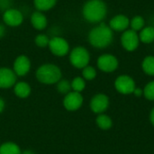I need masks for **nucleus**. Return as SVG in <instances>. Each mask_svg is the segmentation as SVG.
Wrapping results in <instances>:
<instances>
[{
    "label": "nucleus",
    "mask_w": 154,
    "mask_h": 154,
    "mask_svg": "<svg viewBox=\"0 0 154 154\" xmlns=\"http://www.w3.org/2000/svg\"><path fill=\"white\" fill-rule=\"evenodd\" d=\"M89 43L97 49H104L108 47L114 40V32L109 25L105 23L99 24L90 30L88 36Z\"/></svg>",
    "instance_id": "f257e3e1"
},
{
    "label": "nucleus",
    "mask_w": 154,
    "mask_h": 154,
    "mask_svg": "<svg viewBox=\"0 0 154 154\" xmlns=\"http://www.w3.org/2000/svg\"><path fill=\"white\" fill-rule=\"evenodd\" d=\"M107 6L103 0H88L82 8L84 19L91 23H101L106 16Z\"/></svg>",
    "instance_id": "f03ea898"
},
{
    "label": "nucleus",
    "mask_w": 154,
    "mask_h": 154,
    "mask_svg": "<svg viewBox=\"0 0 154 154\" xmlns=\"http://www.w3.org/2000/svg\"><path fill=\"white\" fill-rule=\"evenodd\" d=\"M36 78L41 83L43 84H56L61 79V70L54 64H43L37 69Z\"/></svg>",
    "instance_id": "7ed1b4c3"
},
{
    "label": "nucleus",
    "mask_w": 154,
    "mask_h": 154,
    "mask_svg": "<svg viewBox=\"0 0 154 154\" xmlns=\"http://www.w3.org/2000/svg\"><path fill=\"white\" fill-rule=\"evenodd\" d=\"M90 60V54L88 51L82 47H75L69 53L70 64L77 69H84L87 67Z\"/></svg>",
    "instance_id": "20e7f679"
},
{
    "label": "nucleus",
    "mask_w": 154,
    "mask_h": 154,
    "mask_svg": "<svg viewBox=\"0 0 154 154\" xmlns=\"http://www.w3.org/2000/svg\"><path fill=\"white\" fill-rule=\"evenodd\" d=\"M48 47L51 53L58 57H63L69 51V42L60 36H53L51 38Z\"/></svg>",
    "instance_id": "39448f33"
},
{
    "label": "nucleus",
    "mask_w": 154,
    "mask_h": 154,
    "mask_svg": "<svg viewBox=\"0 0 154 154\" xmlns=\"http://www.w3.org/2000/svg\"><path fill=\"white\" fill-rule=\"evenodd\" d=\"M115 88L117 92L123 95L133 94L136 85L134 79L128 75H121L115 80Z\"/></svg>",
    "instance_id": "423d86ee"
},
{
    "label": "nucleus",
    "mask_w": 154,
    "mask_h": 154,
    "mask_svg": "<svg viewBox=\"0 0 154 154\" xmlns=\"http://www.w3.org/2000/svg\"><path fill=\"white\" fill-rule=\"evenodd\" d=\"M121 44L125 51H134L140 44L139 34L132 29H127L121 36Z\"/></svg>",
    "instance_id": "0eeeda50"
},
{
    "label": "nucleus",
    "mask_w": 154,
    "mask_h": 154,
    "mask_svg": "<svg viewBox=\"0 0 154 154\" xmlns=\"http://www.w3.org/2000/svg\"><path fill=\"white\" fill-rule=\"evenodd\" d=\"M97 68L106 73L114 72L117 68H118V60L115 55L112 54H102L101 56L98 57L97 61Z\"/></svg>",
    "instance_id": "6e6552de"
},
{
    "label": "nucleus",
    "mask_w": 154,
    "mask_h": 154,
    "mask_svg": "<svg viewBox=\"0 0 154 154\" xmlns=\"http://www.w3.org/2000/svg\"><path fill=\"white\" fill-rule=\"evenodd\" d=\"M3 21L4 23L11 27H16L23 23V15L21 11L15 8H9L3 14Z\"/></svg>",
    "instance_id": "1a4fd4ad"
},
{
    "label": "nucleus",
    "mask_w": 154,
    "mask_h": 154,
    "mask_svg": "<svg viewBox=\"0 0 154 154\" xmlns=\"http://www.w3.org/2000/svg\"><path fill=\"white\" fill-rule=\"evenodd\" d=\"M83 104V97L80 93L70 91L63 99V106L69 111H76L81 107Z\"/></svg>",
    "instance_id": "9d476101"
},
{
    "label": "nucleus",
    "mask_w": 154,
    "mask_h": 154,
    "mask_svg": "<svg viewBox=\"0 0 154 154\" xmlns=\"http://www.w3.org/2000/svg\"><path fill=\"white\" fill-rule=\"evenodd\" d=\"M109 106V98L105 94L95 95L90 101V108L95 114H103Z\"/></svg>",
    "instance_id": "9b49d317"
},
{
    "label": "nucleus",
    "mask_w": 154,
    "mask_h": 154,
    "mask_svg": "<svg viewBox=\"0 0 154 154\" xmlns=\"http://www.w3.org/2000/svg\"><path fill=\"white\" fill-rule=\"evenodd\" d=\"M30 69H31V61L27 56L20 55L15 59L13 66V70L16 76L19 77L25 76L30 71Z\"/></svg>",
    "instance_id": "f8f14e48"
},
{
    "label": "nucleus",
    "mask_w": 154,
    "mask_h": 154,
    "mask_svg": "<svg viewBox=\"0 0 154 154\" xmlns=\"http://www.w3.org/2000/svg\"><path fill=\"white\" fill-rule=\"evenodd\" d=\"M16 75L13 69L0 68V88H9L15 85Z\"/></svg>",
    "instance_id": "ddd939ff"
},
{
    "label": "nucleus",
    "mask_w": 154,
    "mask_h": 154,
    "mask_svg": "<svg viewBox=\"0 0 154 154\" xmlns=\"http://www.w3.org/2000/svg\"><path fill=\"white\" fill-rule=\"evenodd\" d=\"M108 25L113 32H125L130 26V19L125 14H117L110 20Z\"/></svg>",
    "instance_id": "4468645a"
},
{
    "label": "nucleus",
    "mask_w": 154,
    "mask_h": 154,
    "mask_svg": "<svg viewBox=\"0 0 154 154\" xmlns=\"http://www.w3.org/2000/svg\"><path fill=\"white\" fill-rule=\"evenodd\" d=\"M31 23L35 30L42 31L47 27L48 20L46 15L40 11H35L31 15Z\"/></svg>",
    "instance_id": "2eb2a0df"
},
{
    "label": "nucleus",
    "mask_w": 154,
    "mask_h": 154,
    "mask_svg": "<svg viewBox=\"0 0 154 154\" xmlns=\"http://www.w3.org/2000/svg\"><path fill=\"white\" fill-rule=\"evenodd\" d=\"M140 42L143 43L148 44L154 42V27L153 26H145L143 27L139 33Z\"/></svg>",
    "instance_id": "dca6fc26"
},
{
    "label": "nucleus",
    "mask_w": 154,
    "mask_h": 154,
    "mask_svg": "<svg viewBox=\"0 0 154 154\" xmlns=\"http://www.w3.org/2000/svg\"><path fill=\"white\" fill-rule=\"evenodd\" d=\"M14 93L20 98H26L31 94V87L26 82H17L14 85Z\"/></svg>",
    "instance_id": "f3484780"
},
{
    "label": "nucleus",
    "mask_w": 154,
    "mask_h": 154,
    "mask_svg": "<svg viewBox=\"0 0 154 154\" xmlns=\"http://www.w3.org/2000/svg\"><path fill=\"white\" fill-rule=\"evenodd\" d=\"M56 3H57V0H33L34 7L40 12L48 11L53 8Z\"/></svg>",
    "instance_id": "a211bd4d"
},
{
    "label": "nucleus",
    "mask_w": 154,
    "mask_h": 154,
    "mask_svg": "<svg viewBox=\"0 0 154 154\" xmlns=\"http://www.w3.org/2000/svg\"><path fill=\"white\" fill-rule=\"evenodd\" d=\"M96 123H97V125L102 130H108L113 125V121L110 118V116L105 114H100L97 117Z\"/></svg>",
    "instance_id": "6ab92c4d"
},
{
    "label": "nucleus",
    "mask_w": 154,
    "mask_h": 154,
    "mask_svg": "<svg viewBox=\"0 0 154 154\" xmlns=\"http://www.w3.org/2000/svg\"><path fill=\"white\" fill-rule=\"evenodd\" d=\"M142 69L146 75L154 76V56H146L142 62Z\"/></svg>",
    "instance_id": "aec40b11"
},
{
    "label": "nucleus",
    "mask_w": 154,
    "mask_h": 154,
    "mask_svg": "<svg viewBox=\"0 0 154 154\" xmlns=\"http://www.w3.org/2000/svg\"><path fill=\"white\" fill-rule=\"evenodd\" d=\"M0 154H22L19 146L14 143H5L0 146Z\"/></svg>",
    "instance_id": "412c9836"
},
{
    "label": "nucleus",
    "mask_w": 154,
    "mask_h": 154,
    "mask_svg": "<svg viewBox=\"0 0 154 154\" xmlns=\"http://www.w3.org/2000/svg\"><path fill=\"white\" fill-rule=\"evenodd\" d=\"M130 27L135 32H140L143 27H145V20L141 15H135L130 20Z\"/></svg>",
    "instance_id": "4be33fe9"
},
{
    "label": "nucleus",
    "mask_w": 154,
    "mask_h": 154,
    "mask_svg": "<svg viewBox=\"0 0 154 154\" xmlns=\"http://www.w3.org/2000/svg\"><path fill=\"white\" fill-rule=\"evenodd\" d=\"M71 89L76 92H82L85 88H86V81L83 78L81 77H77L75 78L71 82Z\"/></svg>",
    "instance_id": "5701e85b"
},
{
    "label": "nucleus",
    "mask_w": 154,
    "mask_h": 154,
    "mask_svg": "<svg viewBox=\"0 0 154 154\" xmlns=\"http://www.w3.org/2000/svg\"><path fill=\"white\" fill-rule=\"evenodd\" d=\"M82 76L85 80H93L97 77V70L92 66H87L82 69Z\"/></svg>",
    "instance_id": "b1692460"
},
{
    "label": "nucleus",
    "mask_w": 154,
    "mask_h": 154,
    "mask_svg": "<svg viewBox=\"0 0 154 154\" xmlns=\"http://www.w3.org/2000/svg\"><path fill=\"white\" fill-rule=\"evenodd\" d=\"M57 89L61 94H68L71 90V83L67 79H60L57 83Z\"/></svg>",
    "instance_id": "393cba45"
},
{
    "label": "nucleus",
    "mask_w": 154,
    "mask_h": 154,
    "mask_svg": "<svg viewBox=\"0 0 154 154\" xmlns=\"http://www.w3.org/2000/svg\"><path fill=\"white\" fill-rule=\"evenodd\" d=\"M143 90V96L146 99L154 101V80L145 85Z\"/></svg>",
    "instance_id": "a878e982"
},
{
    "label": "nucleus",
    "mask_w": 154,
    "mask_h": 154,
    "mask_svg": "<svg viewBox=\"0 0 154 154\" xmlns=\"http://www.w3.org/2000/svg\"><path fill=\"white\" fill-rule=\"evenodd\" d=\"M34 42L38 47L41 48H44L47 47L49 45L50 42V38L46 35V34H38L35 38H34Z\"/></svg>",
    "instance_id": "bb28decb"
},
{
    "label": "nucleus",
    "mask_w": 154,
    "mask_h": 154,
    "mask_svg": "<svg viewBox=\"0 0 154 154\" xmlns=\"http://www.w3.org/2000/svg\"><path fill=\"white\" fill-rule=\"evenodd\" d=\"M12 6V0H0V10L6 11L7 9L11 8Z\"/></svg>",
    "instance_id": "cd10ccee"
},
{
    "label": "nucleus",
    "mask_w": 154,
    "mask_h": 154,
    "mask_svg": "<svg viewBox=\"0 0 154 154\" xmlns=\"http://www.w3.org/2000/svg\"><path fill=\"white\" fill-rule=\"evenodd\" d=\"M133 94H134L136 97H142V96L143 95V90L142 88H137V87H136Z\"/></svg>",
    "instance_id": "c85d7f7f"
},
{
    "label": "nucleus",
    "mask_w": 154,
    "mask_h": 154,
    "mask_svg": "<svg viewBox=\"0 0 154 154\" xmlns=\"http://www.w3.org/2000/svg\"><path fill=\"white\" fill-rule=\"evenodd\" d=\"M5 32H6V29H5V26L2 23H0V39L3 38L5 34Z\"/></svg>",
    "instance_id": "c756f323"
},
{
    "label": "nucleus",
    "mask_w": 154,
    "mask_h": 154,
    "mask_svg": "<svg viewBox=\"0 0 154 154\" xmlns=\"http://www.w3.org/2000/svg\"><path fill=\"white\" fill-rule=\"evenodd\" d=\"M150 121H151L152 125L154 126V107L152 109L151 114H150Z\"/></svg>",
    "instance_id": "7c9ffc66"
},
{
    "label": "nucleus",
    "mask_w": 154,
    "mask_h": 154,
    "mask_svg": "<svg viewBox=\"0 0 154 154\" xmlns=\"http://www.w3.org/2000/svg\"><path fill=\"white\" fill-rule=\"evenodd\" d=\"M4 108H5V102L2 98H0V113L3 112Z\"/></svg>",
    "instance_id": "2f4dec72"
},
{
    "label": "nucleus",
    "mask_w": 154,
    "mask_h": 154,
    "mask_svg": "<svg viewBox=\"0 0 154 154\" xmlns=\"http://www.w3.org/2000/svg\"><path fill=\"white\" fill-rule=\"evenodd\" d=\"M22 154H33L32 152H30V151H26V152H23Z\"/></svg>",
    "instance_id": "473e14b6"
}]
</instances>
